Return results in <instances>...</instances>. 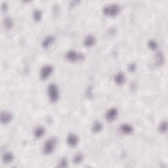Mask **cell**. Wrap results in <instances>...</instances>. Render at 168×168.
Instances as JSON below:
<instances>
[{
	"instance_id": "obj_7",
	"label": "cell",
	"mask_w": 168,
	"mask_h": 168,
	"mask_svg": "<svg viewBox=\"0 0 168 168\" xmlns=\"http://www.w3.org/2000/svg\"><path fill=\"white\" fill-rule=\"evenodd\" d=\"M68 145L70 146H75L78 143V137L74 134H70L68 135L67 139Z\"/></svg>"
},
{
	"instance_id": "obj_22",
	"label": "cell",
	"mask_w": 168,
	"mask_h": 168,
	"mask_svg": "<svg viewBox=\"0 0 168 168\" xmlns=\"http://www.w3.org/2000/svg\"><path fill=\"white\" fill-rule=\"evenodd\" d=\"M136 67H135V65H134V64H131L130 66L129 67V70L130 71H131V72H133V70H135Z\"/></svg>"
},
{
	"instance_id": "obj_20",
	"label": "cell",
	"mask_w": 168,
	"mask_h": 168,
	"mask_svg": "<svg viewBox=\"0 0 168 168\" xmlns=\"http://www.w3.org/2000/svg\"><path fill=\"white\" fill-rule=\"evenodd\" d=\"M13 25V22L10 19V18H7V19L5 20V26L7 28H11Z\"/></svg>"
},
{
	"instance_id": "obj_15",
	"label": "cell",
	"mask_w": 168,
	"mask_h": 168,
	"mask_svg": "<svg viewBox=\"0 0 168 168\" xmlns=\"http://www.w3.org/2000/svg\"><path fill=\"white\" fill-rule=\"evenodd\" d=\"M14 158V156L13 155V154L11 152H6L4 154L3 156V160L6 163H9L13 161Z\"/></svg>"
},
{
	"instance_id": "obj_4",
	"label": "cell",
	"mask_w": 168,
	"mask_h": 168,
	"mask_svg": "<svg viewBox=\"0 0 168 168\" xmlns=\"http://www.w3.org/2000/svg\"><path fill=\"white\" fill-rule=\"evenodd\" d=\"M53 71V68L51 65H45L40 70V78L41 80H46L50 76Z\"/></svg>"
},
{
	"instance_id": "obj_9",
	"label": "cell",
	"mask_w": 168,
	"mask_h": 168,
	"mask_svg": "<svg viewBox=\"0 0 168 168\" xmlns=\"http://www.w3.org/2000/svg\"><path fill=\"white\" fill-rule=\"evenodd\" d=\"M120 131L122 133L125 135L131 134L133 131V128L132 125H129L128 124H124L121 125L120 127Z\"/></svg>"
},
{
	"instance_id": "obj_3",
	"label": "cell",
	"mask_w": 168,
	"mask_h": 168,
	"mask_svg": "<svg viewBox=\"0 0 168 168\" xmlns=\"http://www.w3.org/2000/svg\"><path fill=\"white\" fill-rule=\"evenodd\" d=\"M56 144V140L55 138L49 139L44 144V152L46 154H50L53 152Z\"/></svg>"
},
{
	"instance_id": "obj_8",
	"label": "cell",
	"mask_w": 168,
	"mask_h": 168,
	"mask_svg": "<svg viewBox=\"0 0 168 168\" xmlns=\"http://www.w3.org/2000/svg\"><path fill=\"white\" fill-rule=\"evenodd\" d=\"M125 81V76L122 72H118L114 76V82L117 85H122Z\"/></svg>"
},
{
	"instance_id": "obj_12",
	"label": "cell",
	"mask_w": 168,
	"mask_h": 168,
	"mask_svg": "<svg viewBox=\"0 0 168 168\" xmlns=\"http://www.w3.org/2000/svg\"><path fill=\"white\" fill-rule=\"evenodd\" d=\"M54 41V37L53 35H48L42 41V46L44 48H47Z\"/></svg>"
},
{
	"instance_id": "obj_2",
	"label": "cell",
	"mask_w": 168,
	"mask_h": 168,
	"mask_svg": "<svg viewBox=\"0 0 168 168\" xmlns=\"http://www.w3.org/2000/svg\"><path fill=\"white\" fill-rule=\"evenodd\" d=\"M48 95L51 102L55 103L59 98V92L57 86L55 84H51L48 87Z\"/></svg>"
},
{
	"instance_id": "obj_19",
	"label": "cell",
	"mask_w": 168,
	"mask_h": 168,
	"mask_svg": "<svg viewBox=\"0 0 168 168\" xmlns=\"http://www.w3.org/2000/svg\"><path fill=\"white\" fill-rule=\"evenodd\" d=\"M159 130L162 133H165L167 131V122H163L162 124L160 125Z\"/></svg>"
},
{
	"instance_id": "obj_21",
	"label": "cell",
	"mask_w": 168,
	"mask_h": 168,
	"mask_svg": "<svg viewBox=\"0 0 168 168\" xmlns=\"http://www.w3.org/2000/svg\"><path fill=\"white\" fill-rule=\"evenodd\" d=\"M60 164H61V167H66L67 165V161L66 159H62V160L61 161V163H60Z\"/></svg>"
},
{
	"instance_id": "obj_16",
	"label": "cell",
	"mask_w": 168,
	"mask_h": 168,
	"mask_svg": "<svg viewBox=\"0 0 168 168\" xmlns=\"http://www.w3.org/2000/svg\"><path fill=\"white\" fill-rule=\"evenodd\" d=\"M73 160L75 164H80L83 160V156L81 154H77L74 156Z\"/></svg>"
},
{
	"instance_id": "obj_5",
	"label": "cell",
	"mask_w": 168,
	"mask_h": 168,
	"mask_svg": "<svg viewBox=\"0 0 168 168\" xmlns=\"http://www.w3.org/2000/svg\"><path fill=\"white\" fill-rule=\"evenodd\" d=\"M66 57L68 61H72V62H75V61H79L80 59L83 58V55L81 53H78V52L71 50L67 53Z\"/></svg>"
},
{
	"instance_id": "obj_17",
	"label": "cell",
	"mask_w": 168,
	"mask_h": 168,
	"mask_svg": "<svg viewBox=\"0 0 168 168\" xmlns=\"http://www.w3.org/2000/svg\"><path fill=\"white\" fill-rule=\"evenodd\" d=\"M34 18L35 21H39L41 18V13L39 10H35L34 13Z\"/></svg>"
},
{
	"instance_id": "obj_11",
	"label": "cell",
	"mask_w": 168,
	"mask_h": 168,
	"mask_svg": "<svg viewBox=\"0 0 168 168\" xmlns=\"http://www.w3.org/2000/svg\"><path fill=\"white\" fill-rule=\"evenodd\" d=\"M95 43V38L91 35H87L84 40V45L87 47L93 46Z\"/></svg>"
},
{
	"instance_id": "obj_18",
	"label": "cell",
	"mask_w": 168,
	"mask_h": 168,
	"mask_svg": "<svg viewBox=\"0 0 168 168\" xmlns=\"http://www.w3.org/2000/svg\"><path fill=\"white\" fill-rule=\"evenodd\" d=\"M148 47L149 48L152 49V50H155V49H157L158 45L157 43L154 40H150L148 41Z\"/></svg>"
},
{
	"instance_id": "obj_10",
	"label": "cell",
	"mask_w": 168,
	"mask_h": 168,
	"mask_svg": "<svg viewBox=\"0 0 168 168\" xmlns=\"http://www.w3.org/2000/svg\"><path fill=\"white\" fill-rule=\"evenodd\" d=\"M12 119V115L9 112H1V120L3 124H7Z\"/></svg>"
},
{
	"instance_id": "obj_14",
	"label": "cell",
	"mask_w": 168,
	"mask_h": 168,
	"mask_svg": "<svg viewBox=\"0 0 168 168\" xmlns=\"http://www.w3.org/2000/svg\"><path fill=\"white\" fill-rule=\"evenodd\" d=\"M102 129H103V125L99 122H95L93 125V127H92V130H93V131L95 132V133H98V132L101 131Z\"/></svg>"
},
{
	"instance_id": "obj_1",
	"label": "cell",
	"mask_w": 168,
	"mask_h": 168,
	"mask_svg": "<svg viewBox=\"0 0 168 168\" xmlns=\"http://www.w3.org/2000/svg\"><path fill=\"white\" fill-rule=\"evenodd\" d=\"M120 11V6L117 4L107 5L103 9V12L105 15L109 16H116Z\"/></svg>"
},
{
	"instance_id": "obj_13",
	"label": "cell",
	"mask_w": 168,
	"mask_h": 168,
	"mask_svg": "<svg viewBox=\"0 0 168 168\" xmlns=\"http://www.w3.org/2000/svg\"><path fill=\"white\" fill-rule=\"evenodd\" d=\"M34 136L35 138L39 139L41 138V137L44 136V135L45 134V129L44 127H38L37 128H35L34 132Z\"/></svg>"
},
{
	"instance_id": "obj_6",
	"label": "cell",
	"mask_w": 168,
	"mask_h": 168,
	"mask_svg": "<svg viewBox=\"0 0 168 168\" xmlns=\"http://www.w3.org/2000/svg\"><path fill=\"white\" fill-rule=\"evenodd\" d=\"M118 111L117 108H112L107 111L106 114V118L108 121L112 122L114 120H115L118 116Z\"/></svg>"
}]
</instances>
